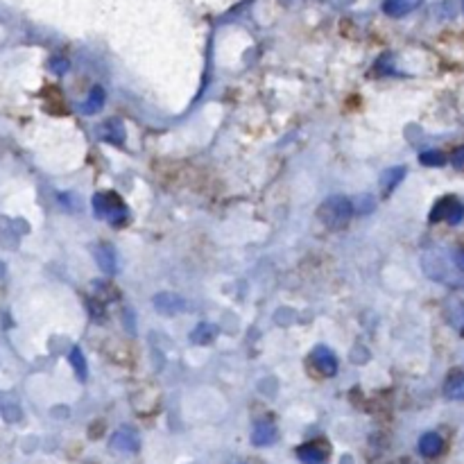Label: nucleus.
<instances>
[{"mask_svg":"<svg viewBox=\"0 0 464 464\" xmlns=\"http://www.w3.org/2000/svg\"><path fill=\"white\" fill-rule=\"evenodd\" d=\"M102 134H104V138H106L109 143H116V145L125 143V127H123L121 121H118V118H111V121L104 123Z\"/></svg>","mask_w":464,"mask_h":464,"instance_id":"4468645a","label":"nucleus"},{"mask_svg":"<svg viewBox=\"0 0 464 464\" xmlns=\"http://www.w3.org/2000/svg\"><path fill=\"white\" fill-rule=\"evenodd\" d=\"M451 161H453V166H456V168H464V145H462L460 149H456V152H453Z\"/></svg>","mask_w":464,"mask_h":464,"instance_id":"412c9836","label":"nucleus"},{"mask_svg":"<svg viewBox=\"0 0 464 464\" xmlns=\"http://www.w3.org/2000/svg\"><path fill=\"white\" fill-rule=\"evenodd\" d=\"M276 439H279L276 426L269 424V422L256 424L254 430H252V441H254L256 446H269V444H274Z\"/></svg>","mask_w":464,"mask_h":464,"instance_id":"0eeeda50","label":"nucleus"},{"mask_svg":"<svg viewBox=\"0 0 464 464\" xmlns=\"http://www.w3.org/2000/svg\"><path fill=\"white\" fill-rule=\"evenodd\" d=\"M154 306L159 312H164V315H175V312H181L183 310V299H179L177 295H159L154 297Z\"/></svg>","mask_w":464,"mask_h":464,"instance_id":"9b49d317","label":"nucleus"},{"mask_svg":"<svg viewBox=\"0 0 464 464\" xmlns=\"http://www.w3.org/2000/svg\"><path fill=\"white\" fill-rule=\"evenodd\" d=\"M0 415H3V419L5 422H9V424H16V422H20V405H18V401L12 396V394H3L0 392Z\"/></svg>","mask_w":464,"mask_h":464,"instance_id":"6e6552de","label":"nucleus"},{"mask_svg":"<svg viewBox=\"0 0 464 464\" xmlns=\"http://www.w3.org/2000/svg\"><path fill=\"white\" fill-rule=\"evenodd\" d=\"M419 161H422L424 166H435V168H439V166H444L446 164V159H444V154L441 152H424L422 157H419Z\"/></svg>","mask_w":464,"mask_h":464,"instance_id":"6ab92c4d","label":"nucleus"},{"mask_svg":"<svg viewBox=\"0 0 464 464\" xmlns=\"http://www.w3.org/2000/svg\"><path fill=\"white\" fill-rule=\"evenodd\" d=\"M215 333H218V331H215V326H211V324L204 322V324H200V326L190 333V340L197 342V344H209L215 338Z\"/></svg>","mask_w":464,"mask_h":464,"instance_id":"f3484780","label":"nucleus"},{"mask_svg":"<svg viewBox=\"0 0 464 464\" xmlns=\"http://www.w3.org/2000/svg\"><path fill=\"white\" fill-rule=\"evenodd\" d=\"M444 394L451 401H464V372H456L448 376L444 385Z\"/></svg>","mask_w":464,"mask_h":464,"instance_id":"f8f14e48","label":"nucleus"},{"mask_svg":"<svg viewBox=\"0 0 464 464\" xmlns=\"http://www.w3.org/2000/svg\"><path fill=\"white\" fill-rule=\"evenodd\" d=\"M317 215L319 220L329 226V229L338 231V229H344V226L349 224L351 215H353V204L349 197L344 195H331L329 200H324L317 209Z\"/></svg>","mask_w":464,"mask_h":464,"instance_id":"f257e3e1","label":"nucleus"},{"mask_svg":"<svg viewBox=\"0 0 464 464\" xmlns=\"http://www.w3.org/2000/svg\"><path fill=\"white\" fill-rule=\"evenodd\" d=\"M448 322L458 331H464V304L462 301H451L448 304Z\"/></svg>","mask_w":464,"mask_h":464,"instance_id":"a211bd4d","label":"nucleus"},{"mask_svg":"<svg viewBox=\"0 0 464 464\" xmlns=\"http://www.w3.org/2000/svg\"><path fill=\"white\" fill-rule=\"evenodd\" d=\"M310 360L315 365V370L322 376H336L338 374V358L333 355L331 349L326 347H315L310 353Z\"/></svg>","mask_w":464,"mask_h":464,"instance_id":"39448f33","label":"nucleus"},{"mask_svg":"<svg viewBox=\"0 0 464 464\" xmlns=\"http://www.w3.org/2000/svg\"><path fill=\"white\" fill-rule=\"evenodd\" d=\"M111 448L116 453H136L141 448V437L134 428H118L111 437Z\"/></svg>","mask_w":464,"mask_h":464,"instance_id":"20e7f679","label":"nucleus"},{"mask_svg":"<svg viewBox=\"0 0 464 464\" xmlns=\"http://www.w3.org/2000/svg\"><path fill=\"white\" fill-rule=\"evenodd\" d=\"M68 360H71V365H73L75 374L80 376V381H86V374H89V370H86V360H84V353L80 351V347H73V349H71Z\"/></svg>","mask_w":464,"mask_h":464,"instance_id":"dca6fc26","label":"nucleus"},{"mask_svg":"<svg viewBox=\"0 0 464 464\" xmlns=\"http://www.w3.org/2000/svg\"><path fill=\"white\" fill-rule=\"evenodd\" d=\"M102 106H104V91L100 89V86H95L89 98H86V102L82 104V111L89 114V116H93V114H98Z\"/></svg>","mask_w":464,"mask_h":464,"instance_id":"2eb2a0df","label":"nucleus"},{"mask_svg":"<svg viewBox=\"0 0 464 464\" xmlns=\"http://www.w3.org/2000/svg\"><path fill=\"white\" fill-rule=\"evenodd\" d=\"M451 258H453V265H456L460 272H464V250H456Z\"/></svg>","mask_w":464,"mask_h":464,"instance_id":"aec40b11","label":"nucleus"},{"mask_svg":"<svg viewBox=\"0 0 464 464\" xmlns=\"http://www.w3.org/2000/svg\"><path fill=\"white\" fill-rule=\"evenodd\" d=\"M444 448V439H441L437 433H426L419 439V453H422L424 458H435L441 453Z\"/></svg>","mask_w":464,"mask_h":464,"instance_id":"9d476101","label":"nucleus"},{"mask_svg":"<svg viewBox=\"0 0 464 464\" xmlns=\"http://www.w3.org/2000/svg\"><path fill=\"white\" fill-rule=\"evenodd\" d=\"M95 261H98L100 269H104V272H109V274L118 272L116 252L111 250V247H106V245L98 247V250H95Z\"/></svg>","mask_w":464,"mask_h":464,"instance_id":"ddd939ff","label":"nucleus"},{"mask_svg":"<svg viewBox=\"0 0 464 464\" xmlns=\"http://www.w3.org/2000/svg\"><path fill=\"white\" fill-rule=\"evenodd\" d=\"M439 220H446L448 224H460L464 220V204L453 195L441 197L430 209V222H439Z\"/></svg>","mask_w":464,"mask_h":464,"instance_id":"7ed1b4c3","label":"nucleus"},{"mask_svg":"<svg viewBox=\"0 0 464 464\" xmlns=\"http://www.w3.org/2000/svg\"><path fill=\"white\" fill-rule=\"evenodd\" d=\"M403 177H405V168L403 166H398V168H390V170H385L383 175H381V193L387 197L390 193L398 186V183L403 181Z\"/></svg>","mask_w":464,"mask_h":464,"instance_id":"1a4fd4ad","label":"nucleus"},{"mask_svg":"<svg viewBox=\"0 0 464 464\" xmlns=\"http://www.w3.org/2000/svg\"><path fill=\"white\" fill-rule=\"evenodd\" d=\"M297 456L304 464H324L329 458V451L326 446L317 444V441H310V444H304L297 448Z\"/></svg>","mask_w":464,"mask_h":464,"instance_id":"423d86ee","label":"nucleus"},{"mask_svg":"<svg viewBox=\"0 0 464 464\" xmlns=\"http://www.w3.org/2000/svg\"><path fill=\"white\" fill-rule=\"evenodd\" d=\"M93 211L98 218L109 220L111 224H123L127 220V207L116 193H98L93 197Z\"/></svg>","mask_w":464,"mask_h":464,"instance_id":"f03ea898","label":"nucleus"}]
</instances>
